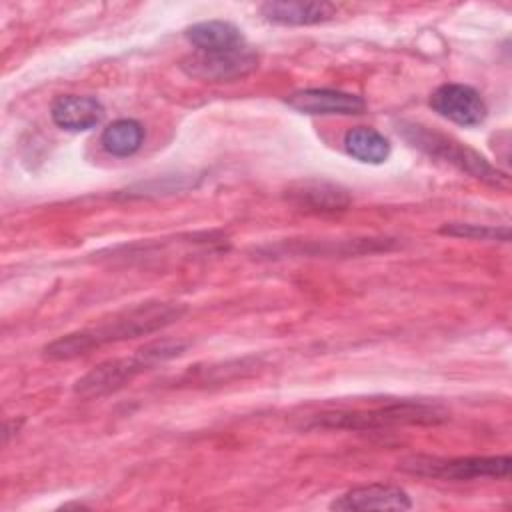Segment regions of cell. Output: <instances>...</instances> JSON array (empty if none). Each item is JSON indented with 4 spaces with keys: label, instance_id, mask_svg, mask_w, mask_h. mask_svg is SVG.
Wrapping results in <instances>:
<instances>
[{
    "label": "cell",
    "instance_id": "cell-1",
    "mask_svg": "<svg viewBox=\"0 0 512 512\" xmlns=\"http://www.w3.org/2000/svg\"><path fill=\"white\" fill-rule=\"evenodd\" d=\"M448 410L436 402L402 400L372 410L354 412H326L312 418L308 428H336V430H382L392 426H434L446 422Z\"/></svg>",
    "mask_w": 512,
    "mask_h": 512
},
{
    "label": "cell",
    "instance_id": "cell-2",
    "mask_svg": "<svg viewBox=\"0 0 512 512\" xmlns=\"http://www.w3.org/2000/svg\"><path fill=\"white\" fill-rule=\"evenodd\" d=\"M400 132L414 148L426 152L428 156L444 160L454 168H458L460 172H466L468 176L478 178L490 186H496V188L508 186V176L504 172L494 168L482 154L454 140L452 136L440 134L420 124H402Z\"/></svg>",
    "mask_w": 512,
    "mask_h": 512
},
{
    "label": "cell",
    "instance_id": "cell-3",
    "mask_svg": "<svg viewBox=\"0 0 512 512\" xmlns=\"http://www.w3.org/2000/svg\"><path fill=\"white\" fill-rule=\"evenodd\" d=\"M186 308L182 304L172 302H144L114 314L110 320L100 324L98 328H88L96 348L110 342L130 340L138 336L152 334L162 330L164 326L178 320Z\"/></svg>",
    "mask_w": 512,
    "mask_h": 512
},
{
    "label": "cell",
    "instance_id": "cell-4",
    "mask_svg": "<svg viewBox=\"0 0 512 512\" xmlns=\"http://www.w3.org/2000/svg\"><path fill=\"white\" fill-rule=\"evenodd\" d=\"M510 456H408L398 462V468L408 474L440 480H476V478H506L510 474Z\"/></svg>",
    "mask_w": 512,
    "mask_h": 512
},
{
    "label": "cell",
    "instance_id": "cell-5",
    "mask_svg": "<svg viewBox=\"0 0 512 512\" xmlns=\"http://www.w3.org/2000/svg\"><path fill=\"white\" fill-rule=\"evenodd\" d=\"M258 68V56L244 44L226 50H196L180 60V70L202 82H230Z\"/></svg>",
    "mask_w": 512,
    "mask_h": 512
},
{
    "label": "cell",
    "instance_id": "cell-6",
    "mask_svg": "<svg viewBox=\"0 0 512 512\" xmlns=\"http://www.w3.org/2000/svg\"><path fill=\"white\" fill-rule=\"evenodd\" d=\"M430 106L442 118L460 126H478L486 118V104L482 96L466 84H442L430 96Z\"/></svg>",
    "mask_w": 512,
    "mask_h": 512
},
{
    "label": "cell",
    "instance_id": "cell-7",
    "mask_svg": "<svg viewBox=\"0 0 512 512\" xmlns=\"http://www.w3.org/2000/svg\"><path fill=\"white\" fill-rule=\"evenodd\" d=\"M144 370L146 368L136 354L130 358L106 360L94 366L74 384V394L88 400V398H100V396L118 392Z\"/></svg>",
    "mask_w": 512,
    "mask_h": 512
},
{
    "label": "cell",
    "instance_id": "cell-8",
    "mask_svg": "<svg viewBox=\"0 0 512 512\" xmlns=\"http://www.w3.org/2000/svg\"><path fill=\"white\" fill-rule=\"evenodd\" d=\"M286 200L310 214H338L350 208L348 188L330 180H302L286 190Z\"/></svg>",
    "mask_w": 512,
    "mask_h": 512
},
{
    "label": "cell",
    "instance_id": "cell-9",
    "mask_svg": "<svg viewBox=\"0 0 512 512\" xmlns=\"http://www.w3.org/2000/svg\"><path fill=\"white\" fill-rule=\"evenodd\" d=\"M286 104L302 114L326 116V114H360L366 108V102L350 92L330 90V88H306L292 92L286 98Z\"/></svg>",
    "mask_w": 512,
    "mask_h": 512
},
{
    "label": "cell",
    "instance_id": "cell-10",
    "mask_svg": "<svg viewBox=\"0 0 512 512\" xmlns=\"http://www.w3.org/2000/svg\"><path fill=\"white\" fill-rule=\"evenodd\" d=\"M332 510H408L412 508L410 496L390 484H366L344 492L330 504Z\"/></svg>",
    "mask_w": 512,
    "mask_h": 512
},
{
    "label": "cell",
    "instance_id": "cell-11",
    "mask_svg": "<svg viewBox=\"0 0 512 512\" xmlns=\"http://www.w3.org/2000/svg\"><path fill=\"white\" fill-rule=\"evenodd\" d=\"M50 118L62 130L86 132L102 122L104 106L92 96L66 94L52 102Z\"/></svg>",
    "mask_w": 512,
    "mask_h": 512
},
{
    "label": "cell",
    "instance_id": "cell-12",
    "mask_svg": "<svg viewBox=\"0 0 512 512\" xmlns=\"http://www.w3.org/2000/svg\"><path fill=\"white\" fill-rule=\"evenodd\" d=\"M260 12L274 24L310 26L330 20L336 14V6L330 2H266Z\"/></svg>",
    "mask_w": 512,
    "mask_h": 512
},
{
    "label": "cell",
    "instance_id": "cell-13",
    "mask_svg": "<svg viewBox=\"0 0 512 512\" xmlns=\"http://www.w3.org/2000/svg\"><path fill=\"white\" fill-rule=\"evenodd\" d=\"M186 38L196 50H226L244 46L240 28L224 20H206L186 28Z\"/></svg>",
    "mask_w": 512,
    "mask_h": 512
},
{
    "label": "cell",
    "instance_id": "cell-14",
    "mask_svg": "<svg viewBox=\"0 0 512 512\" xmlns=\"http://www.w3.org/2000/svg\"><path fill=\"white\" fill-rule=\"evenodd\" d=\"M144 144V128L138 120L120 118L108 124L100 134V146L104 152L116 158H128Z\"/></svg>",
    "mask_w": 512,
    "mask_h": 512
},
{
    "label": "cell",
    "instance_id": "cell-15",
    "mask_svg": "<svg viewBox=\"0 0 512 512\" xmlns=\"http://www.w3.org/2000/svg\"><path fill=\"white\" fill-rule=\"evenodd\" d=\"M346 152L364 164H382L390 156V142L374 128L356 126L344 134Z\"/></svg>",
    "mask_w": 512,
    "mask_h": 512
},
{
    "label": "cell",
    "instance_id": "cell-16",
    "mask_svg": "<svg viewBox=\"0 0 512 512\" xmlns=\"http://www.w3.org/2000/svg\"><path fill=\"white\" fill-rule=\"evenodd\" d=\"M96 348L92 336L88 330H78L70 332L66 336H60L58 340L50 342L44 348V356L48 360H72L78 356H84Z\"/></svg>",
    "mask_w": 512,
    "mask_h": 512
},
{
    "label": "cell",
    "instance_id": "cell-17",
    "mask_svg": "<svg viewBox=\"0 0 512 512\" xmlns=\"http://www.w3.org/2000/svg\"><path fill=\"white\" fill-rule=\"evenodd\" d=\"M186 348H188V342H184V340L162 338V340H154V342H148L142 348H138L136 356L140 358L144 368L150 370L162 362H168V360L180 356Z\"/></svg>",
    "mask_w": 512,
    "mask_h": 512
},
{
    "label": "cell",
    "instance_id": "cell-18",
    "mask_svg": "<svg viewBox=\"0 0 512 512\" xmlns=\"http://www.w3.org/2000/svg\"><path fill=\"white\" fill-rule=\"evenodd\" d=\"M442 234L468 238V240H510V228L508 226H486V224H468V222H450L440 228Z\"/></svg>",
    "mask_w": 512,
    "mask_h": 512
}]
</instances>
